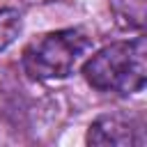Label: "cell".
Instances as JSON below:
<instances>
[{"mask_svg":"<svg viewBox=\"0 0 147 147\" xmlns=\"http://www.w3.org/2000/svg\"><path fill=\"white\" fill-rule=\"evenodd\" d=\"M87 142L101 147H124V145H142V129L126 117L103 115L94 119L87 129Z\"/></svg>","mask_w":147,"mask_h":147,"instance_id":"3","label":"cell"},{"mask_svg":"<svg viewBox=\"0 0 147 147\" xmlns=\"http://www.w3.org/2000/svg\"><path fill=\"white\" fill-rule=\"evenodd\" d=\"M90 37L76 28L46 32L25 46L23 69L30 78L37 80L64 78L74 71V67L90 51Z\"/></svg>","mask_w":147,"mask_h":147,"instance_id":"2","label":"cell"},{"mask_svg":"<svg viewBox=\"0 0 147 147\" xmlns=\"http://www.w3.org/2000/svg\"><path fill=\"white\" fill-rule=\"evenodd\" d=\"M85 80L99 92L136 94L145 87L147 78V48L145 39L136 37L129 41H115L103 46L83 64Z\"/></svg>","mask_w":147,"mask_h":147,"instance_id":"1","label":"cell"},{"mask_svg":"<svg viewBox=\"0 0 147 147\" xmlns=\"http://www.w3.org/2000/svg\"><path fill=\"white\" fill-rule=\"evenodd\" d=\"M21 14L11 7L0 9V51H5L9 44L16 41V37L21 34Z\"/></svg>","mask_w":147,"mask_h":147,"instance_id":"4","label":"cell"}]
</instances>
